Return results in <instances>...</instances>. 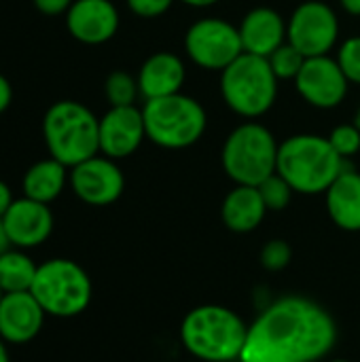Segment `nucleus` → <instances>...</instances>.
<instances>
[{"label": "nucleus", "mask_w": 360, "mask_h": 362, "mask_svg": "<svg viewBox=\"0 0 360 362\" xmlns=\"http://www.w3.org/2000/svg\"><path fill=\"white\" fill-rule=\"evenodd\" d=\"M335 341L337 325L323 305L286 295L248 327L240 362H318Z\"/></svg>", "instance_id": "1"}, {"label": "nucleus", "mask_w": 360, "mask_h": 362, "mask_svg": "<svg viewBox=\"0 0 360 362\" xmlns=\"http://www.w3.org/2000/svg\"><path fill=\"white\" fill-rule=\"evenodd\" d=\"M344 168L346 159L335 153L329 138L325 136L297 134L280 142L276 172L291 185L295 193H327Z\"/></svg>", "instance_id": "2"}, {"label": "nucleus", "mask_w": 360, "mask_h": 362, "mask_svg": "<svg viewBox=\"0 0 360 362\" xmlns=\"http://www.w3.org/2000/svg\"><path fill=\"white\" fill-rule=\"evenodd\" d=\"M248 327L223 305H199L180 325V339L189 354L206 362L240 361Z\"/></svg>", "instance_id": "3"}, {"label": "nucleus", "mask_w": 360, "mask_h": 362, "mask_svg": "<svg viewBox=\"0 0 360 362\" xmlns=\"http://www.w3.org/2000/svg\"><path fill=\"white\" fill-rule=\"evenodd\" d=\"M42 138L49 157L74 168L100 153V119L81 102L59 100L42 117Z\"/></svg>", "instance_id": "4"}, {"label": "nucleus", "mask_w": 360, "mask_h": 362, "mask_svg": "<svg viewBox=\"0 0 360 362\" xmlns=\"http://www.w3.org/2000/svg\"><path fill=\"white\" fill-rule=\"evenodd\" d=\"M278 83L267 57L242 53L221 72V95L236 115L255 121L276 104Z\"/></svg>", "instance_id": "5"}, {"label": "nucleus", "mask_w": 360, "mask_h": 362, "mask_svg": "<svg viewBox=\"0 0 360 362\" xmlns=\"http://www.w3.org/2000/svg\"><path fill=\"white\" fill-rule=\"evenodd\" d=\"M278 148V140L265 125L246 121L225 138L221 163L236 185L259 187L265 178L276 174Z\"/></svg>", "instance_id": "6"}, {"label": "nucleus", "mask_w": 360, "mask_h": 362, "mask_svg": "<svg viewBox=\"0 0 360 362\" xmlns=\"http://www.w3.org/2000/svg\"><path fill=\"white\" fill-rule=\"evenodd\" d=\"M146 140L161 148H187L193 146L206 132L208 115L204 106L185 93L144 100L142 106Z\"/></svg>", "instance_id": "7"}, {"label": "nucleus", "mask_w": 360, "mask_h": 362, "mask_svg": "<svg viewBox=\"0 0 360 362\" xmlns=\"http://www.w3.org/2000/svg\"><path fill=\"white\" fill-rule=\"evenodd\" d=\"M30 293L47 316L74 318L83 314L93 295L89 274L70 259H49L38 265Z\"/></svg>", "instance_id": "8"}, {"label": "nucleus", "mask_w": 360, "mask_h": 362, "mask_svg": "<svg viewBox=\"0 0 360 362\" xmlns=\"http://www.w3.org/2000/svg\"><path fill=\"white\" fill-rule=\"evenodd\" d=\"M185 51L195 66L223 72L244 53V47L233 23L221 17H204L185 32Z\"/></svg>", "instance_id": "9"}, {"label": "nucleus", "mask_w": 360, "mask_h": 362, "mask_svg": "<svg viewBox=\"0 0 360 362\" xmlns=\"http://www.w3.org/2000/svg\"><path fill=\"white\" fill-rule=\"evenodd\" d=\"M286 40L306 57L329 55L339 40V17L323 0H306L286 21Z\"/></svg>", "instance_id": "10"}, {"label": "nucleus", "mask_w": 360, "mask_h": 362, "mask_svg": "<svg viewBox=\"0 0 360 362\" xmlns=\"http://www.w3.org/2000/svg\"><path fill=\"white\" fill-rule=\"evenodd\" d=\"M68 185L83 204L102 208L115 204L123 195L125 176L115 159L98 153L70 168Z\"/></svg>", "instance_id": "11"}, {"label": "nucleus", "mask_w": 360, "mask_h": 362, "mask_svg": "<svg viewBox=\"0 0 360 362\" xmlns=\"http://www.w3.org/2000/svg\"><path fill=\"white\" fill-rule=\"evenodd\" d=\"M297 93L314 108L331 110L337 108L350 89V81L331 55L308 57L301 72L295 78Z\"/></svg>", "instance_id": "12"}, {"label": "nucleus", "mask_w": 360, "mask_h": 362, "mask_svg": "<svg viewBox=\"0 0 360 362\" xmlns=\"http://www.w3.org/2000/svg\"><path fill=\"white\" fill-rule=\"evenodd\" d=\"M146 140L142 108L110 106L100 117V153L119 161L134 155Z\"/></svg>", "instance_id": "13"}, {"label": "nucleus", "mask_w": 360, "mask_h": 362, "mask_svg": "<svg viewBox=\"0 0 360 362\" xmlns=\"http://www.w3.org/2000/svg\"><path fill=\"white\" fill-rule=\"evenodd\" d=\"M2 225L13 248L32 250L42 246L51 238L55 221L49 204L19 197L2 216Z\"/></svg>", "instance_id": "14"}, {"label": "nucleus", "mask_w": 360, "mask_h": 362, "mask_svg": "<svg viewBox=\"0 0 360 362\" xmlns=\"http://www.w3.org/2000/svg\"><path fill=\"white\" fill-rule=\"evenodd\" d=\"M119 11L110 0H74L66 13L70 36L83 45L108 42L119 30Z\"/></svg>", "instance_id": "15"}, {"label": "nucleus", "mask_w": 360, "mask_h": 362, "mask_svg": "<svg viewBox=\"0 0 360 362\" xmlns=\"http://www.w3.org/2000/svg\"><path fill=\"white\" fill-rule=\"evenodd\" d=\"M45 318V310L30 291L6 293L0 303V339L6 346L30 344L42 331Z\"/></svg>", "instance_id": "16"}, {"label": "nucleus", "mask_w": 360, "mask_h": 362, "mask_svg": "<svg viewBox=\"0 0 360 362\" xmlns=\"http://www.w3.org/2000/svg\"><path fill=\"white\" fill-rule=\"evenodd\" d=\"M238 30L244 53L250 55L269 57L278 47L286 42V21L278 11L269 6H257L248 11Z\"/></svg>", "instance_id": "17"}, {"label": "nucleus", "mask_w": 360, "mask_h": 362, "mask_svg": "<svg viewBox=\"0 0 360 362\" xmlns=\"http://www.w3.org/2000/svg\"><path fill=\"white\" fill-rule=\"evenodd\" d=\"M136 78H138L140 95L144 100L166 98V95L180 93L187 78V68L176 53L157 51L144 59Z\"/></svg>", "instance_id": "18"}, {"label": "nucleus", "mask_w": 360, "mask_h": 362, "mask_svg": "<svg viewBox=\"0 0 360 362\" xmlns=\"http://www.w3.org/2000/svg\"><path fill=\"white\" fill-rule=\"evenodd\" d=\"M331 221L344 231H360V174L348 165L325 193Z\"/></svg>", "instance_id": "19"}, {"label": "nucleus", "mask_w": 360, "mask_h": 362, "mask_svg": "<svg viewBox=\"0 0 360 362\" xmlns=\"http://www.w3.org/2000/svg\"><path fill=\"white\" fill-rule=\"evenodd\" d=\"M267 214V206L257 187L236 185L221 206V218L225 227L233 233H250L255 231Z\"/></svg>", "instance_id": "20"}, {"label": "nucleus", "mask_w": 360, "mask_h": 362, "mask_svg": "<svg viewBox=\"0 0 360 362\" xmlns=\"http://www.w3.org/2000/svg\"><path fill=\"white\" fill-rule=\"evenodd\" d=\"M70 180V168L53 157L32 163L21 178V193L34 202L51 204L55 202Z\"/></svg>", "instance_id": "21"}, {"label": "nucleus", "mask_w": 360, "mask_h": 362, "mask_svg": "<svg viewBox=\"0 0 360 362\" xmlns=\"http://www.w3.org/2000/svg\"><path fill=\"white\" fill-rule=\"evenodd\" d=\"M38 265L21 248H8L0 255V288L4 293H25L32 288Z\"/></svg>", "instance_id": "22"}, {"label": "nucleus", "mask_w": 360, "mask_h": 362, "mask_svg": "<svg viewBox=\"0 0 360 362\" xmlns=\"http://www.w3.org/2000/svg\"><path fill=\"white\" fill-rule=\"evenodd\" d=\"M104 95L110 106H134L140 95L138 78L125 70H115L104 81Z\"/></svg>", "instance_id": "23"}, {"label": "nucleus", "mask_w": 360, "mask_h": 362, "mask_svg": "<svg viewBox=\"0 0 360 362\" xmlns=\"http://www.w3.org/2000/svg\"><path fill=\"white\" fill-rule=\"evenodd\" d=\"M306 59H308V57H306L299 49H295L289 40H286L282 47H278V49L267 57V62H269L274 74L278 76V81H295L297 74L301 72Z\"/></svg>", "instance_id": "24"}, {"label": "nucleus", "mask_w": 360, "mask_h": 362, "mask_svg": "<svg viewBox=\"0 0 360 362\" xmlns=\"http://www.w3.org/2000/svg\"><path fill=\"white\" fill-rule=\"evenodd\" d=\"M257 189H259V193H261V197H263V202L267 206V212H280V210L289 208V204L293 199V193H295L291 189V185L278 172L272 174L269 178H265Z\"/></svg>", "instance_id": "25"}, {"label": "nucleus", "mask_w": 360, "mask_h": 362, "mask_svg": "<svg viewBox=\"0 0 360 362\" xmlns=\"http://www.w3.org/2000/svg\"><path fill=\"white\" fill-rule=\"evenodd\" d=\"M329 142L342 159H350L360 153V129L354 123L337 125L329 134Z\"/></svg>", "instance_id": "26"}, {"label": "nucleus", "mask_w": 360, "mask_h": 362, "mask_svg": "<svg viewBox=\"0 0 360 362\" xmlns=\"http://www.w3.org/2000/svg\"><path fill=\"white\" fill-rule=\"evenodd\" d=\"M339 68L344 70L346 78L354 85H360V36H350L337 47L335 55Z\"/></svg>", "instance_id": "27"}, {"label": "nucleus", "mask_w": 360, "mask_h": 362, "mask_svg": "<svg viewBox=\"0 0 360 362\" xmlns=\"http://www.w3.org/2000/svg\"><path fill=\"white\" fill-rule=\"evenodd\" d=\"M293 250L289 246V242L284 240H272L263 246L261 250V265L267 272H280L291 263Z\"/></svg>", "instance_id": "28"}, {"label": "nucleus", "mask_w": 360, "mask_h": 362, "mask_svg": "<svg viewBox=\"0 0 360 362\" xmlns=\"http://www.w3.org/2000/svg\"><path fill=\"white\" fill-rule=\"evenodd\" d=\"M174 2L176 0H127V6L134 15L142 19H155L168 13Z\"/></svg>", "instance_id": "29"}, {"label": "nucleus", "mask_w": 360, "mask_h": 362, "mask_svg": "<svg viewBox=\"0 0 360 362\" xmlns=\"http://www.w3.org/2000/svg\"><path fill=\"white\" fill-rule=\"evenodd\" d=\"M74 0H34V6L42 15H66Z\"/></svg>", "instance_id": "30"}, {"label": "nucleus", "mask_w": 360, "mask_h": 362, "mask_svg": "<svg viewBox=\"0 0 360 362\" xmlns=\"http://www.w3.org/2000/svg\"><path fill=\"white\" fill-rule=\"evenodd\" d=\"M13 102V87L8 83V78L4 74H0V115L11 106Z\"/></svg>", "instance_id": "31"}, {"label": "nucleus", "mask_w": 360, "mask_h": 362, "mask_svg": "<svg viewBox=\"0 0 360 362\" xmlns=\"http://www.w3.org/2000/svg\"><path fill=\"white\" fill-rule=\"evenodd\" d=\"M15 202V197H13V191H11V187L4 182V180H0V218L6 214V210L11 208V204Z\"/></svg>", "instance_id": "32"}, {"label": "nucleus", "mask_w": 360, "mask_h": 362, "mask_svg": "<svg viewBox=\"0 0 360 362\" xmlns=\"http://www.w3.org/2000/svg\"><path fill=\"white\" fill-rule=\"evenodd\" d=\"M342 8L352 15V17H360V0H339Z\"/></svg>", "instance_id": "33"}, {"label": "nucleus", "mask_w": 360, "mask_h": 362, "mask_svg": "<svg viewBox=\"0 0 360 362\" xmlns=\"http://www.w3.org/2000/svg\"><path fill=\"white\" fill-rule=\"evenodd\" d=\"M178 2H182V4H187V6H193V8H206V6L216 4L219 0H178Z\"/></svg>", "instance_id": "34"}, {"label": "nucleus", "mask_w": 360, "mask_h": 362, "mask_svg": "<svg viewBox=\"0 0 360 362\" xmlns=\"http://www.w3.org/2000/svg\"><path fill=\"white\" fill-rule=\"evenodd\" d=\"M11 248V242H8V235L4 231V225H2V218H0V255L6 252Z\"/></svg>", "instance_id": "35"}, {"label": "nucleus", "mask_w": 360, "mask_h": 362, "mask_svg": "<svg viewBox=\"0 0 360 362\" xmlns=\"http://www.w3.org/2000/svg\"><path fill=\"white\" fill-rule=\"evenodd\" d=\"M0 362H11V356H8V348L6 344L0 339Z\"/></svg>", "instance_id": "36"}, {"label": "nucleus", "mask_w": 360, "mask_h": 362, "mask_svg": "<svg viewBox=\"0 0 360 362\" xmlns=\"http://www.w3.org/2000/svg\"><path fill=\"white\" fill-rule=\"evenodd\" d=\"M352 123H354V125L360 129V106L356 108V115H354V121H352Z\"/></svg>", "instance_id": "37"}, {"label": "nucleus", "mask_w": 360, "mask_h": 362, "mask_svg": "<svg viewBox=\"0 0 360 362\" xmlns=\"http://www.w3.org/2000/svg\"><path fill=\"white\" fill-rule=\"evenodd\" d=\"M4 295H6V293H4V291L0 288V303H2V299H4Z\"/></svg>", "instance_id": "38"}, {"label": "nucleus", "mask_w": 360, "mask_h": 362, "mask_svg": "<svg viewBox=\"0 0 360 362\" xmlns=\"http://www.w3.org/2000/svg\"><path fill=\"white\" fill-rule=\"evenodd\" d=\"M331 362H350V361H331Z\"/></svg>", "instance_id": "39"}]
</instances>
